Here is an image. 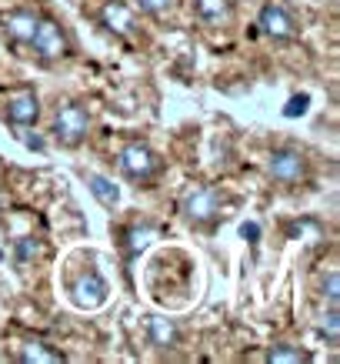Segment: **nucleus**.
<instances>
[{
    "label": "nucleus",
    "mask_w": 340,
    "mask_h": 364,
    "mask_svg": "<svg viewBox=\"0 0 340 364\" xmlns=\"http://www.w3.org/2000/svg\"><path fill=\"white\" fill-rule=\"evenodd\" d=\"M117 167H121V174L133 184H150L160 171V161L157 154L141 141H131L127 147H121V154H117Z\"/></svg>",
    "instance_id": "obj_1"
},
{
    "label": "nucleus",
    "mask_w": 340,
    "mask_h": 364,
    "mask_svg": "<svg viewBox=\"0 0 340 364\" xmlns=\"http://www.w3.org/2000/svg\"><path fill=\"white\" fill-rule=\"evenodd\" d=\"M31 47H33V54H37L40 64H54V60H64V57L70 54V37H67V31L54 21V17H40L37 31H33Z\"/></svg>",
    "instance_id": "obj_2"
},
{
    "label": "nucleus",
    "mask_w": 340,
    "mask_h": 364,
    "mask_svg": "<svg viewBox=\"0 0 340 364\" xmlns=\"http://www.w3.org/2000/svg\"><path fill=\"white\" fill-rule=\"evenodd\" d=\"M87 131H90V114L84 111L80 104H64V107H57L50 134H54L64 147H77V144L87 137Z\"/></svg>",
    "instance_id": "obj_3"
},
{
    "label": "nucleus",
    "mask_w": 340,
    "mask_h": 364,
    "mask_svg": "<svg viewBox=\"0 0 340 364\" xmlns=\"http://www.w3.org/2000/svg\"><path fill=\"white\" fill-rule=\"evenodd\" d=\"M107 294H110V284L107 277L100 274V271H84V274L70 284V301H74V308L80 311H97L107 304Z\"/></svg>",
    "instance_id": "obj_4"
},
{
    "label": "nucleus",
    "mask_w": 340,
    "mask_h": 364,
    "mask_svg": "<svg viewBox=\"0 0 340 364\" xmlns=\"http://www.w3.org/2000/svg\"><path fill=\"white\" fill-rule=\"evenodd\" d=\"M257 27H261L263 37H270V41H277V44H287V41H294L297 37V21H294V14L287 11L284 4H263L261 14H257Z\"/></svg>",
    "instance_id": "obj_5"
},
{
    "label": "nucleus",
    "mask_w": 340,
    "mask_h": 364,
    "mask_svg": "<svg viewBox=\"0 0 340 364\" xmlns=\"http://www.w3.org/2000/svg\"><path fill=\"white\" fill-rule=\"evenodd\" d=\"M220 208H224V198H220L217 188H194L184 198V218L197 228H207L220 218Z\"/></svg>",
    "instance_id": "obj_6"
},
{
    "label": "nucleus",
    "mask_w": 340,
    "mask_h": 364,
    "mask_svg": "<svg viewBox=\"0 0 340 364\" xmlns=\"http://www.w3.org/2000/svg\"><path fill=\"white\" fill-rule=\"evenodd\" d=\"M267 171H270V177L277 184H300V181H307V161L294 147H277L270 154V161H267Z\"/></svg>",
    "instance_id": "obj_7"
},
{
    "label": "nucleus",
    "mask_w": 340,
    "mask_h": 364,
    "mask_svg": "<svg viewBox=\"0 0 340 364\" xmlns=\"http://www.w3.org/2000/svg\"><path fill=\"white\" fill-rule=\"evenodd\" d=\"M4 114H7V121H11L13 127H33L37 117H40V100H37L33 90H17V94L7 97Z\"/></svg>",
    "instance_id": "obj_8"
},
{
    "label": "nucleus",
    "mask_w": 340,
    "mask_h": 364,
    "mask_svg": "<svg viewBox=\"0 0 340 364\" xmlns=\"http://www.w3.org/2000/svg\"><path fill=\"white\" fill-rule=\"evenodd\" d=\"M100 27H107V31L117 33V37H131V33H137V17H133V11L127 4L110 0V4L100 7Z\"/></svg>",
    "instance_id": "obj_9"
},
{
    "label": "nucleus",
    "mask_w": 340,
    "mask_h": 364,
    "mask_svg": "<svg viewBox=\"0 0 340 364\" xmlns=\"http://www.w3.org/2000/svg\"><path fill=\"white\" fill-rule=\"evenodd\" d=\"M37 23H40V14L21 7V11H11L4 17V31H7V37H11L13 44H31Z\"/></svg>",
    "instance_id": "obj_10"
},
{
    "label": "nucleus",
    "mask_w": 340,
    "mask_h": 364,
    "mask_svg": "<svg viewBox=\"0 0 340 364\" xmlns=\"http://www.w3.org/2000/svg\"><path fill=\"white\" fill-rule=\"evenodd\" d=\"M147 341L154 344L157 351H174L180 344V328L170 318H147Z\"/></svg>",
    "instance_id": "obj_11"
},
{
    "label": "nucleus",
    "mask_w": 340,
    "mask_h": 364,
    "mask_svg": "<svg viewBox=\"0 0 340 364\" xmlns=\"http://www.w3.org/2000/svg\"><path fill=\"white\" fill-rule=\"evenodd\" d=\"M194 11L204 23L220 27V23H227L234 17V0H194Z\"/></svg>",
    "instance_id": "obj_12"
},
{
    "label": "nucleus",
    "mask_w": 340,
    "mask_h": 364,
    "mask_svg": "<svg viewBox=\"0 0 340 364\" xmlns=\"http://www.w3.org/2000/svg\"><path fill=\"white\" fill-rule=\"evenodd\" d=\"M17 358H21L23 364H57V361H64V354L54 351L47 341H27Z\"/></svg>",
    "instance_id": "obj_13"
},
{
    "label": "nucleus",
    "mask_w": 340,
    "mask_h": 364,
    "mask_svg": "<svg viewBox=\"0 0 340 364\" xmlns=\"http://www.w3.org/2000/svg\"><path fill=\"white\" fill-rule=\"evenodd\" d=\"M87 188H90V194L104 204V208H117V204H121V191L114 188V181H107V177L87 174Z\"/></svg>",
    "instance_id": "obj_14"
},
{
    "label": "nucleus",
    "mask_w": 340,
    "mask_h": 364,
    "mask_svg": "<svg viewBox=\"0 0 340 364\" xmlns=\"http://www.w3.org/2000/svg\"><path fill=\"white\" fill-rule=\"evenodd\" d=\"M267 361L270 364H300V361H310V354L294 348V344H274V348L267 351Z\"/></svg>",
    "instance_id": "obj_15"
},
{
    "label": "nucleus",
    "mask_w": 340,
    "mask_h": 364,
    "mask_svg": "<svg viewBox=\"0 0 340 364\" xmlns=\"http://www.w3.org/2000/svg\"><path fill=\"white\" fill-rule=\"evenodd\" d=\"M317 331H320V338H327V344H337L340 341V318H337V308H334V304L320 314Z\"/></svg>",
    "instance_id": "obj_16"
},
{
    "label": "nucleus",
    "mask_w": 340,
    "mask_h": 364,
    "mask_svg": "<svg viewBox=\"0 0 340 364\" xmlns=\"http://www.w3.org/2000/svg\"><path fill=\"white\" fill-rule=\"evenodd\" d=\"M150 241H154V228H147V224H143V228H131V231H127V254H131V257L141 254Z\"/></svg>",
    "instance_id": "obj_17"
},
{
    "label": "nucleus",
    "mask_w": 340,
    "mask_h": 364,
    "mask_svg": "<svg viewBox=\"0 0 340 364\" xmlns=\"http://www.w3.org/2000/svg\"><path fill=\"white\" fill-rule=\"evenodd\" d=\"M133 4H137V11L147 14V17H160V14H167L174 7V0H133Z\"/></svg>",
    "instance_id": "obj_18"
},
{
    "label": "nucleus",
    "mask_w": 340,
    "mask_h": 364,
    "mask_svg": "<svg viewBox=\"0 0 340 364\" xmlns=\"http://www.w3.org/2000/svg\"><path fill=\"white\" fill-rule=\"evenodd\" d=\"M337 291H340V274H337V271H330L327 281H324V298H327L334 308H337V298H340Z\"/></svg>",
    "instance_id": "obj_19"
},
{
    "label": "nucleus",
    "mask_w": 340,
    "mask_h": 364,
    "mask_svg": "<svg viewBox=\"0 0 340 364\" xmlns=\"http://www.w3.org/2000/svg\"><path fill=\"white\" fill-rule=\"evenodd\" d=\"M307 104H310L307 94H300V97H290V100H287V107H284V117H300V114L307 111Z\"/></svg>",
    "instance_id": "obj_20"
},
{
    "label": "nucleus",
    "mask_w": 340,
    "mask_h": 364,
    "mask_svg": "<svg viewBox=\"0 0 340 364\" xmlns=\"http://www.w3.org/2000/svg\"><path fill=\"white\" fill-rule=\"evenodd\" d=\"M241 237H243V241H251V244H257V241H261V224H257V221H243L241 224Z\"/></svg>",
    "instance_id": "obj_21"
},
{
    "label": "nucleus",
    "mask_w": 340,
    "mask_h": 364,
    "mask_svg": "<svg viewBox=\"0 0 340 364\" xmlns=\"http://www.w3.org/2000/svg\"><path fill=\"white\" fill-rule=\"evenodd\" d=\"M23 141H27V144H31V147H33V151H44V141H40V137H23Z\"/></svg>",
    "instance_id": "obj_22"
}]
</instances>
